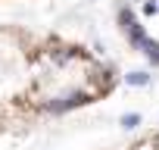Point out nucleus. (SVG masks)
Listing matches in <instances>:
<instances>
[{
    "label": "nucleus",
    "mask_w": 159,
    "mask_h": 150,
    "mask_svg": "<svg viewBox=\"0 0 159 150\" xmlns=\"http://www.w3.org/2000/svg\"><path fill=\"white\" fill-rule=\"evenodd\" d=\"M116 85V66L91 47L56 31L0 22V134L100 103Z\"/></svg>",
    "instance_id": "f257e3e1"
},
{
    "label": "nucleus",
    "mask_w": 159,
    "mask_h": 150,
    "mask_svg": "<svg viewBox=\"0 0 159 150\" xmlns=\"http://www.w3.org/2000/svg\"><path fill=\"white\" fill-rule=\"evenodd\" d=\"M0 3H13V0H0Z\"/></svg>",
    "instance_id": "f03ea898"
}]
</instances>
